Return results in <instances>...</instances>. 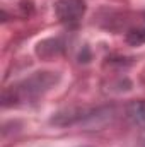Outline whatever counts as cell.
<instances>
[{
    "instance_id": "cell-3",
    "label": "cell",
    "mask_w": 145,
    "mask_h": 147,
    "mask_svg": "<svg viewBox=\"0 0 145 147\" xmlns=\"http://www.w3.org/2000/svg\"><path fill=\"white\" fill-rule=\"evenodd\" d=\"M125 116L130 125L138 130H145V99H133L126 105Z\"/></svg>"
},
{
    "instance_id": "cell-2",
    "label": "cell",
    "mask_w": 145,
    "mask_h": 147,
    "mask_svg": "<svg viewBox=\"0 0 145 147\" xmlns=\"http://www.w3.org/2000/svg\"><path fill=\"white\" fill-rule=\"evenodd\" d=\"M85 9L87 5L84 0H58L55 5V14L60 22L67 26H73L80 22V19L85 14Z\"/></svg>"
},
{
    "instance_id": "cell-1",
    "label": "cell",
    "mask_w": 145,
    "mask_h": 147,
    "mask_svg": "<svg viewBox=\"0 0 145 147\" xmlns=\"http://www.w3.org/2000/svg\"><path fill=\"white\" fill-rule=\"evenodd\" d=\"M60 75L56 72H36L31 77L19 82L15 87H10L3 92V106H19V105H34L44 98L58 84Z\"/></svg>"
},
{
    "instance_id": "cell-4",
    "label": "cell",
    "mask_w": 145,
    "mask_h": 147,
    "mask_svg": "<svg viewBox=\"0 0 145 147\" xmlns=\"http://www.w3.org/2000/svg\"><path fill=\"white\" fill-rule=\"evenodd\" d=\"M126 43L130 46H142L145 45V28H137V29H132L126 33Z\"/></svg>"
}]
</instances>
